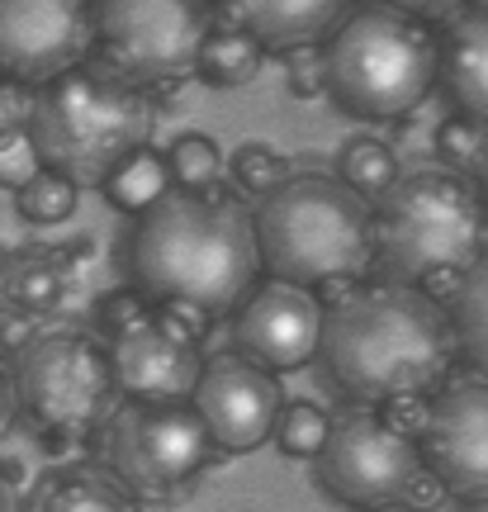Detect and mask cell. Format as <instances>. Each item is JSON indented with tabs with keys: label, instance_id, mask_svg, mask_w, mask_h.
<instances>
[{
	"label": "cell",
	"instance_id": "6da1fadb",
	"mask_svg": "<svg viewBox=\"0 0 488 512\" xmlns=\"http://www.w3.org/2000/svg\"><path fill=\"white\" fill-rule=\"evenodd\" d=\"M128 261L138 294L199 328L233 309L261 271L256 219L223 190H171L138 219Z\"/></svg>",
	"mask_w": 488,
	"mask_h": 512
},
{
	"label": "cell",
	"instance_id": "7a4b0ae2",
	"mask_svg": "<svg viewBox=\"0 0 488 512\" xmlns=\"http://www.w3.org/2000/svg\"><path fill=\"white\" fill-rule=\"evenodd\" d=\"M318 356L327 375L365 403L427 399L455 361V328L427 290L375 280L327 304Z\"/></svg>",
	"mask_w": 488,
	"mask_h": 512
},
{
	"label": "cell",
	"instance_id": "3957f363",
	"mask_svg": "<svg viewBox=\"0 0 488 512\" xmlns=\"http://www.w3.org/2000/svg\"><path fill=\"white\" fill-rule=\"evenodd\" d=\"M375 223V261L389 280L417 285V280H460L484 256L488 209L484 190L455 171L417 166L403 171L384 200L370 204Z\"/></svg>",
	"mask_w": 488,
	"mask_h": 512
},
{
	"label": "cell",
	"instance_id": "277c9868",
	"mask_svg": "<svg viewBox=\"0 0 488 512\" xmlns=\"http://www.w3.org/2000/svg\"><path fill=\"white\" fill-rule=\"evenodd\" d=\"M29 133L43 166L72 185H105L152 133V105L138 86L91 62L38 86Z\"/></svg>",
	"mask_w": 488,
	"mask_h": 512
},
{
	"label": "cell",
	"instance_id": "5b68a950",
	"mask_svg": "<svg viewBox=\"0 0 488 512\" xmlns=\"http://www.w3.org/2000/svg\"><path fill=\"white\" fill-rule=\"evenodd\" d=\"M256 247L271 280L318 290L346 285L375 261L370 204L327 176H290L256 209Z\"/></svg>",
	"mask_w": 488,
	"mask_h": 512
},
{
	"label": "cell",
	"instance_id": "8992f818",
	"mask_svg": "<svg viewBox=\"0 0 488 512\" xmlns=\"http://www.w3.org/2000/svg\"><path fill=\"white\" fill-rule=\"evenodd\" d=\"M327 91L356 119L413 114L441 76V38L408 5H351L327 43Z\"/></svg>",
	"mask_w": 488,
	"mask_h": 512
},
{
	"label": "cell",
	"instance_id": "52a82bcc",
	"mask_svg": "<svg viewBox=\"0 0 488 512\" xmlns=\"http://www.w3.org/2000/svg\"><path fill=\"white\" fill-rule=\"evenodd\" d=\"M15 403L48 437H86L109 418L119 394L109 347L86 332H43L15 351Z\"/></svg>",
	"mask_w": 488,
	"mask_h": 512
},
{
	"label": "cell",
	"instance_id": "ba28073f",
	"mask_svg": "<svg viewBox=\"0 0 488 512\" xmlns=\"http://www.w3.org/2000/svg\"><path fill=\"white\" fill-rule=\"evenodd\" d=\"M214 34V5L199 0H100L95 48L100 67L128 86H176L195 76L199 48Z\"/></svg>",
	"mask_w": 488,
	"mask_h": 512
},
{
	"label": "cell",
	"instance_id": "9c48e42d",
	"mask_svg": "<svg viewBox=\"0 0 488 512\" xmlns=\"http://www.w3.org/2000/svg\"><path fill=\"white\" fill-rule=\"evenodd\" d=\"M422 470H427L422 446L394 432L384 413H370V408H351L342 418H332V437L318 456V479L327 494L365 512L403 503Z\"/></svg>",
	"mask_w": 488,
	"mask_h": 512
},
{
	"label": "cell",
	"instance_id": "30bf717a",
	"mask_svg": "<svg viewBox=\"0 0 488 512\" xmlns=\"http://www.w3.org/2000/svg\"><path fill=\"white\" fill-rule=\"evenodd\" d=\"M109 366L128 403L147 408H190L204 356H199V328L171 309H147L138 323H128L109 337Z\"/></svg>",
	"mask_w": 488,
	"mask_h": 512
},
{
	"label": "cell",
	"instance_id": "8fae6325",
	"mask_svg": "<svg viewBox=\"0 0 488 512\" xmlns=\"http://www.w3.org/2000/svg\"><path fill=\"white\" fill-rule=\"evenodd\" d=\"M209 432L195 408L128 403L109 427V465L138 494H166L209 465Z\"/></svg>",
	"mask_w": 488,
	"mask_h": 512
},
{
	"label": "cell",
	"instance_id": "7c38bea8",
	"mask_svg": "<svg viewBox=\"0 0 488 512\" xmlns=\"http://www.w3.org/2000/svg\"><path fill=\"white\" fill-rule=\"evenodd\" d=\"M95 43V10L81 0H0V76L48 86L86 67Z\"/></svg>",
	"mask_w": 488,
	"mask_h": 512
},
{
	"label": "cell",
	"instance_id": "4fadbf2b",
	"mask_svg": "<svg viewBox=\"0 0 488 512\" xmlns=\"http://www.w3.org/2000/svg\"><path fill=\"white\" fill-rule=\"evenodd\" d=\"M422 465L446 494L488 503V380L465 375L432 399Z\"/></svg>",
	"mask_w": 488,
	"mask_h": 512
},
{
	"label": "cell",
	"instance_id": "5bb4252c",
	"mask_svg": "<svg viewBox=\"0 0 488 512\" xmlns=\"http://www.w3.org/2000/svg\"><path fill=\"white\" fill-rule=\"evenodd\" d=\"M323 318L327 304L313 290H299V285H285V280H266L261 290H252V299L237 313L233 342L242 351V361H252L266 375L299 370L323 347Z\"/></svg>",
	"mask_w": 488,
	"mask_h": 512
},
{
	"label": "cell",
	"instance_id": "9a60e30c",
	"mask_svg": "<svg viewBox=\"0 0 488 512\" xmlns=\"http://www.w3.org/2000/svg\"><path fill=\"white\" fill-rule=\"evenodd\" d=\"M190 408L218 451H256L266 437H275V422L285 413L275 380L242 356L209 361Z\"/></svg>",
	"mask_w": 488,
	"mask_h": 512
},
{
	"label": "cell",
	"instance_id": "2e32d148",
	"mask_svg": "<svg viewBox=\"0 0 488 512\" xmlns=\"http://www.w3.org/2000/svg\"><path fill=\"white\" fill-rule=\"evenodd\" d=\"M218 10L261 48H290V53L323 43L351 15V5H337V0H223Z\"/></svg>",
	"mask_w": 488,
	"mask_h": 512
},
{
	"label": "cell",
	"instance_id": "e0dca14e",
	"mask_svg": "<svg viewBox=\"0 0 488 512\" xmlns=\"http://www.w3.org/2000/svg\"><path fill=\"white\" fill-rule=\"evenodd\" d=\"M441 81L451 86L455 105L488 124V5L460 10L441 38Z\"/></svg>",
	"mask_w": 488,
	"mask_h": 512
},
{
	"label": "cell",
	"instance_id": "ac0fdd59",
	"mask_svg": "<svg viewBox=\"0 0 488 512\" xmlns=\"http://www.w3.org/2000/svg\"><path fill=\"white\" fill-rule=\"evenodd\" d=\"M67 280H72V266L62 252H5V299L34 318L62 304Z\"/></svg>",
	"mask_w": 488,
	"mask_h": 512
},
{
	"label": "cell",
	"instance_id": "d6986e66",
	"mask_svg": "<svg viewBox=\"0 0 488 512\" xmlns=\"http://www.w3.org/2000/svg\"><path fill=\"white\" fill-rule=\"evenodd\" d=\"M451 328H455V351L470 356V366L479 370V380H488V252L460 275V285L451 294Z\"/></svg>",
	"mask_w": 488,
	"mask_h": 512
},
{
	"label": "cell",
	"instance_id": "ffe728a7",
	"mask_svg": "<svg viewBox=\"0 0 488 512\" xmlns=\"http://www.w3.org/2000/svg\"><path fill=\"white\" fill-rule=\"evenodd\" d=\"M261 57H266V48H261L252 34H242V29L228 24V29H214V34L204 38L195 76L204 81V86H214V91H237V86L256 81Z\"/></svg>",
	"mask_w": 488,
	"mask_h": 512
},
{
	"label": "cell",
	"instance_id": "44dd1931",
	"mask_svg": "<svg viewBox=\"0 0 488 512\" xmlns=\"http://www.w3.org/2000/svg\"><path fill=\"white\" fill-rule=\"evenodd\" d=\"M105 200L114 204V209H124V214H138L143 219L147 209L157 200H166L176 185H171V171H166V157H157V152H138V157H128L114 176H109L105 185Z\"/></svg>",
	"mask_w": 488,
	"mask_h": 512
},
{
	"label": "cell",
	"instance_id": "7402d4cb",
	"mask_svg": "<svg viewBox=\"0 0 488 512\" xmlns=\"http://www.w3.org/2000/svg\"><path fill=\"white\" fill-rule=\"evenodd\" d=\"M398 176H403V171H398L394 147L380 143V138H351V143L342 147V185L351 195H361L365 204L384 200Z\"/></svg>",
	"mask_w": 488,
	"mask_h": 512
},
{
	"label": "cell",
	"instance_id": "603a6c76",
	"mask_svg": "<svg viewBox=\"0 0 488 512\" xmlns=\"http://www.w3.org/2000/svg\"><path fill=\"white\" fill-rule=\"evenodd\" d=\"M436 166L479 185V176H488V124H479L470 114L446 119L436 128Z\"/></svg>",
	"mask_w": 488,
	"mask_h": 512
},
{
	"label": "cell",
	"instance_id": "cb8c5ba5",
	"mask_svg": "<svg viewBox=\"0 0 488 512\" xmlns=\"http://www.w3.org/2000/svg\"><path fill=\"white\" fill-rule=\"evenodd\" d=\"M38 512H138L114 484L95 475H62L53 479L43 498H38Z\"/></svg>",
	"mask_w": 488,
	"mask_h": 512
},
{
	"label": "cell",
	"instance_id": "d4e9b609",
	"mask_svg": "<svg viewBox=\"0 0 488 512\" xmlns=\"http://www.w3.org/2000/svg\"><path fill=\"white\" fill-rule=\"evenodd\" d=\"M218 166H223V152L204 133H181L166 152V171H171L176 190H214Z\"/></svg>",
	"mask_w": 488,
	"mask_h": 512
},
{
	"label": "cell",
	"instance_id": "484cf974",
	"mask_svg": "<svg viewBox=\"0 0 488 512\" xmlns=\"http://www.w3.org/2000/svg\"><path fill=\"white\" fill-rule=\"evenodd\" d=\"M327 437H332V418H327L318 403H285V413L275 422V441L294 460H308V456L318 460Z\"/></svg>",
	"mask_w": 488,
	"mask_h": 512
},
{
	"label": "cell",
	"instance_id": "4316f807",
	"mask_svg": "<svg viewBox=\"0 0 488 512\" xmlns=\"http://www.w3.org/2000/svg\"><path fill=\"white\" fill-rule=\"evenodd\" d=\"M76 190H81V185H72L67 176H57V171H48V166H43L34 181L15 195V209L29 223H62V219H72Z\"/></svg>",
	"mask_w": 488,
	"mask_h": 512
},
{
	"label": "cell",
	"instance_id": "83f0119b",
	"mask_svg": "<svg viewBox=\"0 0 488 512\" xmlns=\"http://www.w3.org/2000/svg\"><path fill=\"white\" fill-rule=\"evenodd\" d=\"M228 171H233L237 190H242V195H256V200H271L275 190L285 185V157L266 143H242L233 152Z\"/></svg>",
	"mask_w": 488,
	"mask_h": 512
},
{
	"label": "cell",
	"instance_id": "f1b7e54d",
	"mask_svg": "<svg viewBox=\"0 0 488 512\" xmlns=\"http://www.w3.org/2000/svg\"><path fill=\"white\" fill-rule=\"evenodd\" d=\"M38 171H43V157H38V147H34V133L29 128L0 133V190H15L19 195Z\"/></svg>",
	"mask_w": 488,
	"mask_h": 512
},
{
	"label": "cell",
	"instance_id": "f546056e",
	"mask_svg": "<svg viewBox=\"0 0 488 512\" xmlns=\"http://www.w3.org/2000/svg\"><path fill=\"white\" fill-rule=\"evenodd\" d=\"M327 86V57L318 48H299L290 53V95L294 100H313Z\"/></svg>",
	"mask_w": 488,
	"mask_h": 512
},
{
	"label": "cell",
	"instance_id": "4dcf8cb0",
	"mask_svg": "<svg viewBox=\"0 0 488 512\" xmlns=\"http://www.w3.org/2000/svg\"><path fill=\"white\" fill-rule=\"evenodd\" d=\"M34 95L38 91L19 86V81H10V76H0V133H10V128H29Z\"/></svg>",
	"mask_w": 488,
	"mask_h": 512
},
{
	"label": "cell",
	"instance_id": "1f68e13d",
	"mask_svg": "<svg viewBox=\"0 0 488 512\" xmlns=\"http://www.w3.org/2000/svg\"><path fill=\"white\" fill-rule=\"evenodd\" d=\"M427 418H432V403L427 399H398V403H384V422L403 432V437L413 441L427 432Z\"/></svg>",
	"mask_w": 488,
	"mask_h": 512
},
{
	"label": "cell",
	"instance_id": "d6a6232c",
	"mask_svg": "<svg viewBox=\"0 0 488 512\" xmlns=\"http://www.w3.org/2000/svg\"><path fill=\"white\" fill-rule=\"evenodd\" d=\"M143 313H147V304H143V294L138 290H114L105 304H100V318H105L114 332L128 328V323H138Z\"/></svg>",
	"mask_w": 488,
	"mask_h": 512
},
{
	"label": "cell",
	"instance_id": "836d02e7",
	"mask_svg": "<svg viewBox=\"0 0 488 512\" xmlns=\"http://www.w3.org/2000/svg\"><path fill=\"white\" fill-rule=\"evenodd\" d=\"M29 342H34V313L5 304V309H0V351H5V347L24 351Z\"/></svg>",
	"mask_w": 488,
	"mask_h": 512
},
{
	"label": "cell",
	"instance_id": "e575fe53",
	"mask_svg": "<svg viewBox=\"0 0 488 512\" xmlns=\"http://www.w3.org/2000/svg\"><path fill=\"white\" fill-rule=\"evenodd\" d=\"M10 413H15V384H10V375L0 370V432H5Z\"/></svg>",
	"mask_w": 488,
	"mask_h": 512
},
{
	"label": "cell",
	"instance_id": "d590c367",
	"mask_svg": "<svg viewBox=\"0 0 488 512\" xmlns=\"http://www.w3.org/2000/svg\"><path fill=\"white\" fill-rule=\"evenodd\" d=\"M19 503H15V479L0 470V512H15Z\"/></svg>",
	"mask_w": 488,
	"mask_h": 512
},
{
	"label": "cell",
	"instance_id": "8d00e7d4",
	"mask_svg": "<svg viewBox=\"0 0 488 512\" xmlns=\"http://www.w3.org/2000/svg\"><path fill=\"white\" fill-rule=\"evenodd\" d=\"M10 299H5V256H0V309H5Z\"/></svg>",
	"mask_w": 488,
	"mask_h": 512
},
{
	"label": "cell",
	"instance_id": "74e56055",
	"mask_svg": "<svg viewBox=\"0 0 488 512\" xmlns=\"http://www.w3.org/2000/svg\"><path fill=\"white\" fill-rule=\"evenodd\" d=\"M370 512H422V508H408V503H394V508H370Z\"/></svg>",
	"mask_w": 488,
	"mask_h": 512
},
{
	"label": "cell",
	"instance_id": "f35d334b",
	"mask_svg": "<svg viewBox=\"0 0 488 512\" xmlns=\"http://www.w3.org/2000/svg\"><path fill=\"white\" fill-rule=\"evenodd\" d=\"M465 512H488V503H474V508H465Z\"/></svg>",
	"mask_w": 488,
	"mask_h": 512
}]
</instances>
